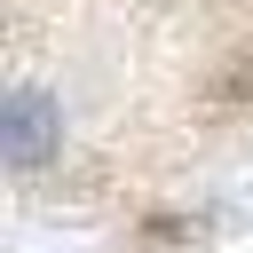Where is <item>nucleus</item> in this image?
I'll return each instance as SVG.
<instances>
[{"instance_id": "f257e3e1", "label": "nucleus", "mask_w": 253, "mask_h": 253, "mask_svg": "<svg viewBox=\"0 0 253 253\" xmlns=\"http://www.w3.org/2000/svg\"><path fill=\"white\" fill-rule=\"evenodd\" d=\"M55 142H63V111L47 103L40 79H16L8 87V166L16 174H40L55 158Z\"/></svg>"}]
</instances>
